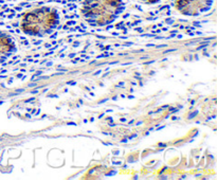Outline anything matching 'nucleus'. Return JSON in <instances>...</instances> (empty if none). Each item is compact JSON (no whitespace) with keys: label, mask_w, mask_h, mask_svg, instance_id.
Here are the masks:
<instances>
[{"label":"nucleus","mask_w":217,"mask_h":180,"mask_svg":"<svg viewBox=\"0 0 217 180\" xmlns=\"http://www.w3.org/2000/svg\"><path fill=\"white\" fill-rule=\"evenodd\" d=\"M34 101V98H32L31 100H28V101H26V103H29V102H33Z\"/></svg>","instance_id":"obj_26"},{"label":"nucleus","mask_w":217,"mask_h":180,"mask_svg":"<svg viewBox=\"0 0 217 180\" xmlns=\"http://www.w3.org/2000/svg\"><path fill=\"white\" fill-rule=\"evenodd\" d=\"M38 90H39V89H35V90H33V91H31V93H33V94H34V93H37Z\"/></svg>","instance_id":"obj_17"},{"label":"nucleus","mask_w":217,"mask_h":180,"mask_svg":"<svg viewBox=\"0 0 217 180\" xmlns=\"http://www.w3.org/2000/svg\"><path fill=\"white\" fill-rule=\"evenodd\" d=\"M49 98H57V95H55V94H51V95H49Z\"/></svg>","instance_id":"obj_24"},{"label":"nucleus","mask_w":217,"mask_h":180,"mask_svg":"<svg viewBox=\"0 0 217 180\" xmlns=\"http://www.w3.org/2000/svg\"><path fill=\"white\" fill-rule=\"evenodd\" d=\"M41 73H43V72H41V71H37V72H36V73H35V74H34V75L32 76V80H34V79H35V77H36V76H38V75H40Z\"/></svg>","instance_id":"obj_4"},{"label":"nucleus","mask_w":217,"mask_h":180,"mask_svg":"<svg viewBox=\"0 0 217 180\" xmlns=\"http://www.w3.org/2000/svg\"><path fill=\"white\" fill-rule=\"evenodd\" d=\"M124 86V83H121V84H119V85H117V87H123Z\"/></svg>","instance_id":"obj_22"},{"label":"nucleus","mask_w":217,"mask_h":180,"mask_svg":"<svg viewBox=\"0 0 217 180\" xmlns=\"http://www.w3.org/2000/svg\"><path fill=\"white\" fill-rule=\"evenodd\" d=\"M47 33H48V34H51V33H52V30H48Z\"/></svg>","instance_id":"obj_31"},{"label":"nucleus","mask_w":217,"mask_h":180,"mask_svg":"<svg viewBox=\"0 0 217 180\" xmlns=\"http://www.w3.org/2000/svg\"><path fill=\"white\" fill-rule=\"evenodd\" d=\"M74 56H75V53H71L70 55H69V57H71V58H73Z\"/></svg>","instance_id":"obj_20"},{"label":"nucleus","mask_w":217,"mask_h":180,"mask_svg":"<svg viewBox=\"0 0 217 180\" xmlns=\"http://www.w3.org/2000/svg\"><path fill=\"white\" fill-rule=\"evenodd\" d=\"M197 115H198V110H195L194 112H193V113H191V115H190V117H189V119H192V118H195V117H196Z\"/></svg>","instance_id":"obj_3"},{"label":"nucleus","mask_w":217,"mask_h":180,"mask_svg":"<svg viewBox=\"0 0 217 180\" xmlns=\"http://www.w3.org/2000/svg\"><path fill=\"white\" fill-rule=\"evenodd\" d=\"M122 142H124V143H126V142H127V139H123V141H122Z\"/></svg>","instance_id":"obj_37"},{"label":"nucleus","mask_w":217,"mask_h":180,"mask_svg":"<svg viewBox=\"0 0 217 180\" xmlns=\"http://www.w3.org/2000/svg\"><path fill=\"white\" fill-rule=\"evenodd\" d=\"M77 46H80V41H76V43L73 44V47H77Z\"/></svg>","instance_id":"obj_16"},{"label":"nucleus","mask_w":217,"mask_h":180,"mask_svg":"<svg viewBox=\"0 0 217 180\" xmlns=\"http://www.w3.org/2000/svg\"><path fill=\"white\" fill-rule=\"evenodd\" d=\"M159 146H166V144H163V143H160Z\"/></svg>","instance_id":"obj_30"},{"label":"nucleus","mask_w":217,"mask_h":180,"mask_svg":"<svg viewBox=\"0 0 217 180\" xmlns=\"http://www.w3.org/2000/svg\"><path fill=\"white\" fill-rule=\"evenodd\" d=\"M155 34H143L142 37H154Z\"/></svg>","instance_id":"obj_5"},{"label":"nucleus","mask_w":217,"mask_h":180,"mask_svg":"<svg viewBox=\"0 0 217 180\" xmlns=\"http://www.w3.org/2000/svg\"><path fill=\"white\" fill-rule=\"evenodd\" d=\"M155 47H157V48H164V47H166V45L164 44V45H158V46H155Z\"/></svg>","instance_id":"obj_12"},{"label":"nucleus","mask_w":217,"mask_h":180,"mask_svg":"<svg viewBox=\"0 0 217 180\" xmlns=\"http://www.w3.org/2000/svg\"><path fill=\"white\" fill-rule=\"evenodd\" d=\"M68 25H69V26H72V25L74 26V25H75V21H74V20H71V21L68 22Z\"/></svg>","instance_id":"obj_9"},{"label":"nucleus","mask_w":217,"mask_h":180,"mask_svg":"<svg viewBox=\"0 0 217 180\" xmlns=\"http://www.w3.org/2000/svg\"><path fill=\"white\" fill-rule=\"evenodd\" d=\"M166 108H168V106H167V105H165V106H162V107L160 108V109H158V110H157V111H155L154 113H157V112H161L162 110H164V109H166Z\"/></svg>","instance_id":"obj_2"},{"label":"nucleus","mask_w":217,"mask_h":180,"mask_svg":"<svg viewBox=\"0 0 217 180\" xmlns=\"http://www.w3.org/2000/svg\"><path fill=\"white\" fill-rule=\"evenodd\" d=\"M41 43H43V40H39V41H36V43H35V45H40Z\"/></svg>","instance_id":"obj_23"},{"label":"nucleus","mask_w":217,"mask_h":180,"mask_svg":"<svg viewBox=\"0 0 217 180\" xmlns=\"http://www.w3.org/2000/svg\"><path fill=\"white\" fill-rule=\"evenodd\" d=\"M51 65H52V62H49V63H47V66H48V67H50Z\"/></svg>","instance_id":"obj_29"},{"label":"nucleus","mask_w":217,"mask_h":180,"mask_svg":"<svg viewBox=\"0 0 217 180\" xmlns=\"http://www.w3.org/2000/svg\"><path fill=\"white\" fill-rule=\"evenodd\" d=\"M155 46H156L155 44H147L146 45V47H155Z\"/></svg>","instance_id":"obj_19"},{"label":"nucleus","mask_w":217,"mask_h":180,"mask_svg":"<svg viewBox=\"0 0 217 180\" xmlns=\"http://www.w3.org/2000/svg\"><path fill=\"white\" fill-rule=\"evenodd\" d=\"M134 123H135V121H134V120H132V121H130V122H129V125H131V124H134Z\"/></svg>","instance_id":"obj_34"},{"label":"nucleus","mask_w":217,"mask_h":180,"mask_svg":"<svg viewBox=\"0 0 217 180\" xmlns=\"http://www.w3.org/2000/svg\"><path fill=\"white\" fill-rule=\"evenodd\" d=\"M95 22H96V21H94V20H89V23H90L91 26H96Z\"/></svg>","instance_id":"obj_7"},{"label":"nucleus","mask_w":217,"mask_h":180,"mask_svg":"<svg viewBox=\"0 0 217 180\" xmlns=\"http://www.w3.org/2000/svg\"><path fill=\"white\" fill-rule=\"evenodd\" d=\"M75 82H68V85H75Z\"/></svg>","instance_id":"obj_21"},{"label":"nucleus","mask_w":217,"mask_h":180,"mask_svg":"<svg viewBox=\"0 0 217 180\" xmlns=\"http://www.w3.org/2000/svg\"><path fill=\"white\" fill-rule=\"evenodd\" d=\"M98 37H99V38H102V39H105L104 36H98Z\"/></svg>","instance_id":"obj_33"},{"label":"nucleus","mask_w":217,"mask_h":180,"mask_svg":"<svg viewBox=\"0 0 217 180\" xmlns=\"http://www.w3.org/2000/svg\"><path fill=\"white\" fill-rule=\"evenodd\" d=\"M140 22H142V21H141V20H138V21H136L135 23H132V27H135V26H137V25H139Z\"/></svg>","instance_id":"obj_10"},{"label":"nucleus","mask_w":217,"mask_h":180,"mask_svg":"<svg viewBox=\"0 0 217 180\" xmlns=\"http://www.w3.org/2000/svg\"><path fill=\"white\" fill-rule=\"evenodd\" d=\"M109 49H111V47H110V46H106V47H104V50H109Z\"/></svg>","instance_id":"obj_15"},{"label":"nucleus","mask_w":217,"mask_h":180,"mask_svg":"<svg viewBox=\"0 0 217 180\" xmlns=\"http://www.w3.org/2000/svg\"><path fill=\"white\" fill-rule=\"evenodd\" d=\"M51 46H52V45H50V44H47V45H46V48H48V49H49V48H50Z\"/></svg>","instance_id":"obj_28"},{"label":"nucleus","mask_w":217,"mask_h":180,"mask_svg":"<svg viewBox=\"0 0 217 180\" xmlns=\"http://www.w3.org/2000/svg\"><path fill=\"white\" fill-rule=\"evenodd\" d=\"M128 99H135V98H134V95H129Z\"/></svg>","instance_id":"obj_35"},{"label":"nucleus","mask_w":217,"mask_h":180,"mask_svg":"<svg viewBox=\"0 0 217 180\" xmlns=\"http://www.w3.org/2000/svg\"><path fill=\"white\" fill-rule=\"evenodd\" d=\"M146 58H148V56H144V57H142L141 59H146Z\"/></svg>","instance_id":"obj_36"},{"label":"nucleus","mask_w":217,"mask_h":180,"mask_svg":"<svg viewBox=\"0 0 217 180\" xmlns=\"http://www.w3.org/2000/svg\"><path fill=\"white\" fill-rule=\"evenodd\" d=\"M113 174H117V172H114V171H113V172H110V173H108V174H107V176H112Z\"/></svg>","instance_id":"obj_11"},{"label":"nucleus","mask_w":217,"mask_h":180,"mask_svg":"<svg viewBox=\"0 0 217 180\" xmlns=\"http://www.w3.org/2000/svg\"><path fill=\"white\" fill-rule=\"evenodd\" d=\"M136 31H138V32L142 33V32H143V30H142V28H137V29H136Z\"/></svg>","instance_id":"obj_13"},{"label":"nucleus","mask_w":217,"mask_h":180,"mask_svg":"<svg viewBox=\"0 0 217 180\" xmlns=\"http://www.w3.org/2000/svg\"><path fill=\"white\" fill-rule=\"evenodd\" d=\"M155 63V61H150V62H147V63H144V65H149V64H153Z\"/></svg>","instance_id":"obj_18"},{"label":"nucleus","mask_w":217,"mask_h":180,"mask_svg":"<svg viewBox=\"0 0 217 180\" xmlns=\"http://www.w3.org/2000/svg\"><path fill=\"white\" fill-rule=\"evenodd\" d=\"M177 49L176 48H174V49H170V50H166V51H164V53L166 54V53H170V52H174V51H176Z\"/></svg>","instance_id":"obj_6"},{"label":"nucleus","mask_w":217,"mask_h":180,"mask_svg":"<svg viewBox=\"0 0 217 180\" xmlns=\"http://www.w3.org/2000/svg\"><path fill=\"white\" fill-rule=\"evenodd\" d=\"M35 85H36V83H33V84H30V85H29V87H34Z\"/></svg>","instance_id":"obj_25"},{"label":"nucleus","mask_w":217,"mask_h":180,"mask_svg":"<svg viewBox=\"0 0 217 180\" xmlns=\"http://www.w3.org/2000/svg\"><path fill=\"white\" fill-rule=\"evenodd\" d=\"M123 46H125V47H130V46H132V43H125Z\"/></svg>","instance_id":"obj_8"},{"label":"nucleus","mask_w":217,"mask_h":180,"mask_svg":"<svg viewBox=\"0 0 217 180\" xmlns=\"http://www.w3.org/2000/svg\"><path fill=\"white\" fill-rule=\"evenodd\" d=\"M26 20L27 21H35V20H37V16L34 15V14H28L26 16Z\"/></svg>","instance_id":"obj_1"},{"label":"nucleus","mask_w":217,"mask_h":180,"mask_svg":"<svg viewBox=\"0 0 217 180\" xmlns=\"http://www.w3.org/2000/svg\"><path fill=\"white\" fill-rule=\"evenodd\" d=\"M100 73H101V70H99L98 72H95V73H94V74H95V75H98V74H100Z\"/></svg>","instance_id":"obj_32"},{"label":"nucleus","mask_w":217,"mask_h":180,"mask_svg":"<svg viewBox=\"0 0 217 180\" xmlns=\"http://www.w3.org/2000/svg\"><path fill=\"white\" fill-rule=\"evenodd\" d=\"M121 122H124V123H125V122H126V119H125V118H121Z\"/></svg>","instance_id":"obj_27"},{"label":"nucleus","mask_w":217,"mask_h":180,"mask_svg":"<svg viewBox=\"0 0 217 180\" xmlns=\"http://www.w3.org/2000/svg\"><path fill=\"white\" fill-rule=\"evenodd\" d=\"M107 101H108V99H105V100H103V101L99 102V104H103V103H105V102H107Z\"/></svg>","instance_id":"obj_14"}]
</instances>
